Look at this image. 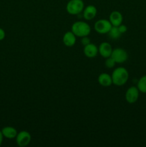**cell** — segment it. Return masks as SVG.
I'll return each instance as SVG.
<instances>
[{
  "instance_id": "obj_21",
  "label": "cell",
  "mask_w": 146,
  "mask_h": 147,
  "mask_svg": "<svg viewBox=\"0 0 146 147\" xmlns=\"http://www.w3.org/2000/svg\"><path fill=\"white\" fill-rule=\"evenodd\" d=\"M3 139H4V136H3L1 131H0V146H1V144H2Z\"/></svg>"
},
{
  "instance_id": "obj_3",
  "label": "cell",
  "mask_w": 146,
  "mask_h": 147,
  "mask_svg": "<svg viewBox=\"0 0 146 147\" xmlns=\"http://www.w3.org/2000/svg\"><path fill=\"white\" fill-rule=\"evenodd\" d=\"M84 4L82 0H70L67 4L66 9L70 14L77 15L83 11Z\"/></svg>"
},
{
  "instance_id": "obj_15",
  "label": "cell",
  "mask_w": 146,
  "mask_h": 147,
  "mask_svg": "<svg viewBox=\"0 0 146 147\" xmlns=\"http://www.w3.org/2000/svg\"><path fill=\"white\" fill-rule=\"evenodd\" d=\"M137 87L139 91L143 93H146V75L142 76L137 81Z\"/></svg>"
},
{
  "instance_id": "obj_2",
  "label": "cell",
  "mask_w": 146,
  "mask_h": 147,
  "mask_svg": "<svg viewBox=\"0 0 146 147\" xmlns=\"http://www.w3.org/2000/svg\"><path fill=\"white\" fill-rule=\"evenodd\" d=\"M71 31L75 34L76 37H83L90 34L91 27L85 22L77 21L72 25Z\"/></svg>"
},
{
  "instance_id": "obj_16",
  "label": "cell",
  "mask_w": 146,
  "mask_h": 147,
  "mask_svg": "<svg viewBox=\"0 0 146 147\" xmlns=\"http://www.w3.org/2000/svg\"><path fill=\"white\" fill-rule=\"evenodd\" d=\"M108 34L110 38L114 39V40L118 39L122 34L121 32H120V30H119L118 27H115V26H113V27H112V28L110 29Z\"/></svg>"
},
{
  "instance_id": "obj_8",
  "label": "cell",
  "mask_w": 146,
  "mask_h": 147,
  "mask_svg": "<svg viewBox=\"0 0 146 147\" xmlns=\"http://www.w3.org/2000/svg\"><path fill=\"white\" fill-rule=\"evenodd\" d=\"M113 47H112L111 45L108 42H102L100 45L98 47V52L100 54L102 57H104V58H107V57H110L113 53Z\"/></svg>"
},
{
  "instance_id": "obj_20",
  "label": "cell",
  "mask_w": 146,
  "mask_h": 147,
  "mask_svg": "<svg viewBox=\"0 0 146 147\" xmlns=\"http://www.w3.org/2000/svg\"><path fill=\"white\" fill-rule=\"evenodd\" d=\"M5 35L6 34L4 30H3V29L0 28V41H1V40H3L5 38Z\"/></svg>"
},
{
  "instance_id": "obj_14",
  "label": "cell",
  "mask_w": 146,
  "mask_h": 147,
  "mask_svg": "<svg viewBox=\"0 0 146 147\" xmlns=\"http://www.w3.org/2000/svg\"><path fill=\"white\" fill-rule=\"evenodd\" d=\"M98 83L100 85L104 87H109L113 84V80H112V76L107 73H103L99 76L98 77Z\"/></svg>"
},
{
  "instance_id": "obj_11",
  "label": "cell",
  "mask_w": 146,
  "mask_h": 147,
  "mask_svg": "<svg viewBox=\"0 0 146 147\" xmlns=\"http://www.w3.org/2000/svg\"><path fill=\"white\" fill-rule=\"evenodd\" d=\"M62 40L65 46L72 47L76 43V35L72 31H68L64 33Z\"/></svg>"
},
{
  "instance_id": "obj_18",
  "label": "cell",
  "mask_w": 146,
  "mask_h": 147,
  "mask_svg": "<svg viewBox=\"0 0 146 147\" xmlns=\"http://www.w3.org/2000/svg\"><path fill=\"white\" fill-rule=\"evenodd\" d=\"M81 43L83 46H85L87 45L90 44V40L87 36H85V37H82L81 39Z\"/></svg>"
},
{
  "instance_id": "obj_12",
  "label": "cell",
  "mask_w": 146,
  "mask_h": 147,
  "mask_svg": "<svg viewBox=\"0 0 146 147\" xmlns=\"http://www.w3.org/2000/svg\"><path fill=\"white\" fill-rule=\"evenodd\" d=\"M97 14V8L94 5H88L83 9V17L86 20H92Z\"/></svg>"
},
{
  "instance_id": "obj_7",
  "label": "cell",
  "mask_w": 146,
  "mask_h": 147,
  "mask_svg": "<svg viewBox=\"0 0 146 147\" xmlns=\"http://www.w3.org/2000/svg\"><path fill=\"white\" fill-rule=\"evenodd\" d=\"M139 91L137 87L135 86H131L127 90L125 93V99L127 102L130 104H133L137 102V100L139 98Z\"/></svg>"
},
{
  "instance_id": "obj_1",
  "label": "cell",
  "mask_w": 146,
  "mask_h": 147,
  "mask_svg": "<svg viewBox=\"0 0 146 147\" xmlns=\"http://www.w3.org/2000/svg\"><path fill=\"white\" fill-rule=\"evenodd\" d=\"M111 76L113 84L117 86H122L128 80L129 73L125 67H119L115 69Z\"/></svg>"
},
{
  "instance_id": "obj_5",
  "label": "cell",
  "mask_w": 146,
  "mask_h": 147,
  "mask_svg": "<svg viewBox=\"0 0 146 147\" xmlns=\"http://www.w3.org/2000/svg\"><path fill=\"white\" fill-rule=\"evenodd\" d=\"M110 57H113L116 63H123L128 59V54L123 48H115L113 50Z\"/></svg>"
},
{
  "instance_id": "obj_4",
  "label": "cell",
  "mask_w": 146,
  "mask_h": 147,
  "mask_svg": "<svg viewBox=\"0 0 146 147\" xmlns=\"http://www.w3.org/2000/svg\"><path fill=\"white\" fill-rule=\"evenodd\" d=\"M113 25L110 23V22L107 20L102 19L99 20L94 23V30L99 34H107L110 32V29L112 28Z\"/></svg>"
},
{
  "instance_id": "obj_10",
  "label": "cell",
  "mask_w": 146,
  "mask_h": 147,
  "mask_svg": "<svg viewBox=\"0 0 146 147\" xmlns=\"http://www.w3.org/2000/svg\"><path fill=\"white\" fill-rule=\"evenodd\" d=\"M123 20V17L121 13L118 11H112L111 14H110V19L109 21L112 24L113 26L118 27L122 24Z\"/></svg>"
},
{
  "instance_id": "obj_13",
  "label": "cell",
  "mask_w": 146,
  "mask_h": 147,
  "mask_svg": "<svg viewBox=\"0 0 146 147\" xmlns=\"http://www.w3.org/2000/svg\"><path fill=\"white\" fill-rule=\"evenodd\" d=\"M1 132L4 137L9 139H12L16 138L17 135V131L15 128L12 126H6L1 129Z\"/></svg>"
},
{
  "instance_id": "obj_19",
  "label": "cell",
  "mask_w": 146,
  "mask_h": 147,
  "mask_svg": "<svg viewBox=\"0 0 146 147\" xmlns=\"http://www.w3.org/2000/svg\"><path fill=\"white\" fill-rule=\"evenodd\" d=\"M118 29L120 30V32H121V34H123V33H125L127 32V28L126 27V25H124V24H120V26H118Z\"/></svg>"
},
{
  "instance_id": "obj_17",
  "label": "cell",
  "mask_w": 146,
  "mask_h": 147,
  "mask_svg": "<svg viewBox=\"0 0 146 147\" xmlns=\"http://www.w3.org/2000/svg\"><path fill=\"white\" fill-rule=\"evenodd\" d=\"M115 61L112 57H107V58H106L105 61H104V65L107 68H113V67H115Z\"/></svg>"
},
{
  "instance_id": "obj_9",
  "label": "cell",
  "mask_w": 146,
  "mask_h": 147,
  "mask_svg": "<svg viewBox=\"0 0 146 147\" xmlns=\"http://www.w3.org/2000/svg\"><path fill=\"white\" fill-rule=\"evenodd\" d=\"M98 53V47L93 43L90 42V44L84 46V54L87 57L89 58L95 57Z\"/></svg>"
},
{
  "instance_id": "obj_6",
  "label": "cell",
  "mask_w": 146,
  "mask_h": 147,
  "mask_svg": "<svg viewBox=\"0 0 146 147\" xmlns=\"http://www.w3.org/2000/svg\"><path fill=\"white\" fill-rule=\"evenodd\" d=\"M31 139V134L27 131H21L19 132L16 136V142L20 147L27 146L30 143Z\"/></svg>"
}]
</instances>
